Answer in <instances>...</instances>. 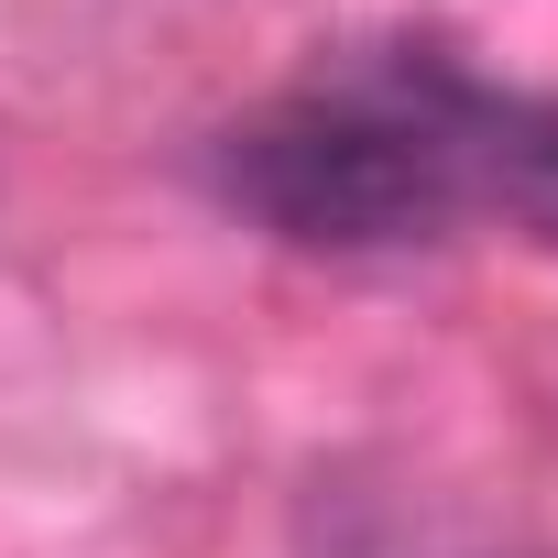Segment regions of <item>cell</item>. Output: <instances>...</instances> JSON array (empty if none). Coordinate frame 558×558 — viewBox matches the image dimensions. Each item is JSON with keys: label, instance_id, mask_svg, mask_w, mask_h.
<instances>
[{"label": "cell", "instance_id": "1", "mask_svg": "<svg viewBox=\"0 0 558 558\" xmlns=\"http://www.w3.org/2000/svg\"><path fill=\"white\" fill-rule=\"evenodd\" d=\"M471 77L449 66H351L274 99L219 143V186L307 252H395L471 219Z\"/></svg>", "mask_w": 558, "mask_h": 558}, {"label": "cell", "instance_id": "2", "mask_svg": "<svg viewBox=\"0 0 558 558\" xmlns=\"http://www.w3.org/2000/svg\"><path fill=\"white\" fill-rule=\"evenodd\" d=\"M471 208L525 219L536 241H558V99H493L471 88Z\"/></svg>", "mask_w": 558, "mask_h": 558}]
</instances>
